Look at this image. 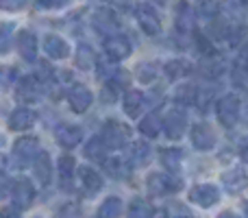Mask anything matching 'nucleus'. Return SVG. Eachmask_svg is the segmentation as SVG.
Returning <instances> with one entry per match:
<instances>
[{"label": "nucleus", "instance_id": "nucleus-1", "mask_svg": "<svg viewBox=\"0 0 248 218\" xmlns=\"http://www.w3.org/2000/svg\"><path fill=\"white\" fill-rule=\"evenodd\" d=\"M39 153V142L35 137H20L13 146V157L20 166H26L31 159H35V155Z\"/></svg>", "mask_w": 248, "mask_h": 218}, {"label": "nucleus", "instance_id": "nucleus-2", "mask_svg": "<svg viewBox=\"0 0 248 218\" xmlns=\"http://www.w3.org/2000/svg\"><path fill=\"white\" fill-rule=\"evenodd\" d=\"M218 199H220V190L211 184L196 185V188L189 192V201L201 205V207H211L214 203H218Z\"/></svg>", "mask_w": 248, "mask_h": 218}, {"label": "nucleus", "instance_id": "nucleus-3", "mask_svg": "<svg viewBox=\"0 0 248 218\" xmlns=\"http://www.w3.org/2000/svg\"><path fill=\"white\" fill-rule=\"evenodd\" d=\"M103 140L107 142L109 149H120L128 140V129L120 122H107L103 129Z\"/></svg>", "mask_w": 248, "mask_h": 218}, {"label": "nucleus", "instance_id": "nucleus-4", "mask_svg": "<svg viewBox=\"0 0 248 218\" xmlns=\"http://www.w3.org/2000/svg\"><path fill=\"white\" fill-rule=\"evenodd\" d=\"M181 188V181L174 179L170 175H150L148 177V190L157 197L161 194H170V192H176Z\"/></svg>", "mask_w": 248, "mask_h": 218}, {"label": "nucleus", "instance_id": "nucleus-5", "mask_svg": "<svg viewBox=\"0 0 248 218\" xmlns=\"http://www.w3.org/2000/svg\"><path fill=\"white\" fill-rule=\"evenodd\" d=\"M189 137H192V144L196 146V149L201 151H209L216 146V133L214 129L209 127V124H196V127H192V133H189Z\"/></svg>", "mask_w": 248, "mask_h": 218}, {"label": "nucleus", "instance_id": "nucleus-6", "mask_svg": "<svg viewBox=\"0 0 248 218\" xmlns=\"http://www.w3.org/2000/svg\"><path fill=\"white\" fill-rule=\"evenodd\" d=\"M218 118L224 127H233L240 118V101L233 99V96H227L218 103Z\"/></svg>", "mask_w": 248, "mask_h": 218}, {"label": "nucleus", "instance_id": "nucleus-7", "mask_svg": "<svg viewBox=\"0 0 248 218\" xmlns=\"http://www.w3.org/2000/svg\"><path fill=\"white\" fill-rule=\"evenodd\" d=\"M131 42H128L126 37H122V35H113V37H107V42H105V52H107L111 59L120 61V59H126L128 55H131Z\"/></svg>", "mask_w": 248, "mask_h": 218}, {"label": "nucleus", "instance_id": "nucleus-8", "mask_svg": "<svg viewBox=\"0 0 248 218\" xmlns=\"http://www.w3.org/2000/svg\"><path fill=\"white\" fill-rule=\"evenodd\" d=\"M78 181H81V188L85 194H96L100 192V188H103V177L98 175V172L94 170V168L90 166H81L78 168Z\"/></svg>", "mask_w": 248, "mask_h": 218}, {"label": "nucleus", "instance_id": "nucleus-9", "mask_svg": "<svg viewBox=\"0 0 248 218\" xmlns=\"http://www.w3.org/2000/svg\"><path fill=\"white\" fill-rule=\"evenodd\" d=\"M137 22H140V26H141V29H144L148 35L159 33V29H161L159 16L155 13L153 7H148V4H140V7H137Z\"/></svg>", "mask_w": 248, "mask_h": 218}, {"label": "nucleus", "instance_id": "nucleus-10", "mask_svg": "<svg viewBox=\"0 0 248 218\" xmlns=\"http://www.w3.org/2000/svg\"><path fill=\"white\" fill-rule=\"evenodd\" d=\"M13 190V201H16L17 207H29L35 199V188L29 179H17L16 184L11 185Z\"/></svg>", "mask_w": 248, "mask_h": 218}, {"label": "nucleus", "instance_id": "nucleus-11", "mask_svg": "<svg viewBox=\"0 0 248 218\" xmlns=\"http://www.w3.org/2000/svg\"><path fill=\"white\" fill-rule=\"evenodd\" d=\"M37 120V114L33 109H26V107H20L16 109L11 116H9V127L16 129V131H24V129H31Z\"/></svg>", "mask_w": 248, "mask_h": 218}, {"label": "nucleus", "instance_id": "nucleus-12", "mask_svg": "<svg viewBox=\"0 0 248 218\" xmlns=\"http://www.w3.org/2000/svg\"><path fill=\"white\" fill-rule=\"evenodd\" d=\"M92 92L87 90V87H83V85H77V87H72L70 90V94H68V101H70V107H72L77 114H83L87 107L92 105Z\"/></svg>", "mask_w": 248, "mask_h": 218}, {"label": "nucleus", "instance_id": "nucleus-13", "mask_svg": "<svg viewBox=\"0 0 248 218\" xmlns=\"http://www.w3.org/2000/svg\"><path fill=\"white\" fill-rule=\"evenodd\" d=\"M17 46H20V55L24 57V61L33 64L35 57H37V37L31 31H22L17 35Z\"/></svg>", "mask_w": 248, "mask_h": 218}, {"label": "nucleus", "instance_id": "nucleus-14", "mask_svg": "<svg viewBox=\"0 0 248 218\" xmlns=\"http://www.w3.org/2000/svg\"><path fill=\"white\" fill-rule=\"evenodd\" d=\"M163 129H166L168 137H181L185 133V129H187V120H185V116L181 111H170L166 116V120H163Z\"/></svg>", "mask_w": 248, "mask_h": 218}, {"label": "nucleus", "instance_id": "nucleus-15", "mask_svg": "<svg viewBox=\"0 0 248 218\" xmlns=\"http://www.w3.org/2000/svg\"><path fill=\"white\" fill-rule=\"evenodd\" d=\"M17 96L24 101H39V96H42V81H37L35 77H24L20 81V85H17Z\"/></svg>", "mask_w": 248, "mask_h": 218}, {"label": "nucleus", "instance_id": "nucleus-16", "mask_svg": "<svg viewBox=\"0 0 248 218\" xmlns=\"http://www.w3.org/2000/svg\"><path fill=\"white\" fill-rule=\"evenodd\" d=\"M44 50H46V55L52 57V59H65L70 52V46L65 39L57 37V35H48V37L44 39Z\"/></svg>", "mask_w": 248, "mask_h": 218}, {"label": "nucleus", "instance_id": "nucleus-17", "mask_svg": "<svg viewBox=\"0 0 248 218\" xmlns=\"http://www.w3.org/2000/svg\"><path fill=\"white\" fill-rule=\"evenodd\" d=\"M33 172H35V177H37V181H39L42 185H48V184H50L52 166H50V157H48V153H37V155H35Z\"/></svg>", "mask_w": 248, "mask_h": 218}, {"label": "nucleus", "instance_id": "nucleus-18", "mask_svg": "<svg viewBox=\"0 0 248 218\" xmlns=\"http://www.w3.org/2000/svg\"><path fill=\"white\" fill-rule=\"evenodd\" d=\"M81 137H83L81 127L63 124V127L57 129V142H59L61 146H65V149H72V146H77L78 142H81Z\"/></svg>", "mask_w": 248, "mask_h": 218}, {"label": "nucleus", "instance_id": "nucleus-19", "mask_svg": "<svg viewBox=\"0 0 248 218\" xmlns=\"http://www.w3.org/2000/svg\"><path fill=\"white\" fill-rule=\"evenodd\" d=\"M107 142L103 137H92L85 144V157L94 159V162H105V155H107Z\"/></svg>", "mask_w": 248, "mask_h": 218}, {"label": "nucleus", "instance_id": "nucleus-20", "mask_svg": "<svg viewBox=\"0 0 248 218\" xmlns=\"http://www.w3.org/2000/svg\"><path fill=\"white\" fill-rule=\"evenodd\" d=\"M94 26L98 31H113L118 26V20L116 16H113V11H109V9H98V11L94 13Z\"/></svg>", "mask_w": 248, "mask_h": 218}, {"label": "nucleus", "instance_id": "nucleus-21", "mask_svg": "<svg viewBox=\"0 0 248 218\" xmlns=\"http://www.w3.org/2000/svg\"><path fill=\"white\" fill-rule=\"evenodd\" d=\"M124 111H126L131 118L140 116L144 111V94L141 92H128L124 96Z\"/></svg>", "mask_w": 248, "mask_h": 218}, {"label": "nucleus", "instance_id": "nucleus-22", "mask_svg": "<svg viewBox=\"0 0 248 218\" xmlns=\"http://www.w3.org/2000/svg\"><path fill=\"white\" fill-rule=\"evenodd\" d=\"M161 127H163V120L159 118V116H155V114L146 116V118L140 122V131L144 133V135H148V137H157L159 133H161Z\"/></svg>", "mask_w": 248, "mask_h": 218}, {"label": "nucleus", "instance_id": "nucleus-23", "mask_svg": "<svg viewBox=\"0 0 248 218\" xmlns=\"http://www.w3.org/2000/svg\"><path fill=\"white\" fill-rule=\"evenodd\" d=\"M77 172V164H74L72 157H61L59 159V177H61V185L63 190L70 188V181H72V175Z\"/></svg>", "mask_w": 248, "mask_h": 218}, {"label": "nucleus", "instance_id": "nucleus-24", "mask_svg": "<svg viewBox=\"0 0 248 218\" xmlns=\"http://www.w3.org/2000/svg\"><path fill=\"white\" fill-rule=\"evenodd\" d=\"M105 170H107L113 179H124L126 172H128V166L124 164V159L111 157V159H105Z\"/></svg>", "mask_w": 248, "mask_h": 218}, {"label": "nucleus", "instance_id": "nucleus-25", "mask_svg": "<svg viewBox=\"0 0 248 218\" xmlns=\"http://www.w3.org/2000/svg\"><path fill=\"white\" fill-rule=\"evenodd\" d=\"M122 212V201L120 199H116V197H109L107 201L100 205V210H98V216H103V218H109V216H118Z\"/></svg>", "mask_w": 248, "mask_h": 218}, {"label": "nucleus", "instance_id": "nucleus-26", "mask_svg": "<svg viewBox=\"0 0 248 218\" xmlns=\"http://www.w3.org/2000/svg\"><path fill=\"white\" fill-rule=\"evenodd\" d=\"M94 50H92L90 46H78V50H77V66L81 70H87V68H92L94 66Z\"/></svg>", "mask_w": 248, "mask_h": 218}, {"label": "nucleus", "instance_id": "nucleus-27", "mask_svg": "<svg viewBox=\"0 0 248 218\" xmlns=\"http://www.w3.org/2000/svg\"><path fill=\"white\" fill-rule=\"evenodd\" d=\"M150 157V149L148 144H144V142H135L133 144V151H131V159L133 164H146Z\"/></svg>", "mask_w": 248, "mask_h": 218}, {"label": "nucleus", "instance_id": "nucleus-28", "mask_svg": "<svg viewBox=\"0 0 248 218\" xmlns=\"http://www.w3.org/2000/svg\"><path fill=\"white\" fill-rule=\"evenodd\" d=\"M11 35H13V24L0 26V55L9 50V46H11Z\"/></svg>", "mask_w": 248, "mask_h": 218}, {"label": "nucleus", "instance_id": "nucleus-29", "mask_svg": "<svg viewBox=\"0 0 248 218\" xmlns=\"http://www.w3.org/2000/svg\"><path fill=\"white\" fill-rule=\"evenodd\" d=\"M128 214L131 216H148V214H153V210H150L141 199H135V201L131 203V207H128Z\"/></svg>", "mask_w": 248, "mask_h": 218}, {"label": "nucleus", "instance_id": "nucleus-30", "mask_svg": "<svg viewBox=\"0 0 248 218\" xmlns=\"http://www.w3.org/2000/svg\"><path fill=\"white\" fill-rule=\"evenodd\" d=\"M161 162L166 164V166H170V168H176L179 166V162H181V155L176 153V149H170V151H166V153L161 155Z\"/></svg>", "mask_w": 248, "mask_h": 218}, {"label": "nucleus", "instance_id": "nucleus-31", "mask_svg": "<svg viewBox=\"0 0 248 218\" xmlns=\"http://www.w3.org/2000/svg\"><path fill=\"white\" fill-rule=\"evenodd\" d=\"M22 4H24V0H0V7L7 11H17Z\"/></svg>", "mask_w": 248, "mask_h": 218}, {"label": "nucleus", "instance_id": "nucleus-32", "mask_svg": "<svg viewBox=\"0 0 248 218\" xmlns=\"http://www.w3.org/2000/svg\"><path fill=\"white\" fill-rule=\"evenodd\" d=\"M9 190H11V181H9V177L0 175V201H2V199L7 197Z\"/></svg>", "mask_w": 248, "mask_h": 218}, {"label": "nucleus", "instance_id": "nucleus-33", "mask_svg": "<svg viewBox=\"0 0 248 218\" xmlns=\"http://www.w3.org/2000/svg\"><path fill=\"white\" fill-rule=\"evenodd\" d=\"M70 0H39L42 7H65Z\"/></svg>", "mask_w": 248, "mask_h": 218}, {"label": "nucleus", "instance_id": "nucleus-34", "mask_svg": "<svg viewBox=\"0 0 248 218\" xmlns=\"http://www.w3.org/2000/svg\"><path fill=\"white\" fill-rule=\"evenodd\" d=\"M13 214H17L16 210H2L0 212V216H13Z\"/></svg>", "mask_w": 248, "mask_h": 218}, {"label": "nucleus", "instance_id": "nucleus-35", "mask_svg": "<svg viewBox=\"0 0 248 218\" xmlns=\"http://www.w3.org/2000/svg\"><path fill=\"white\" fill-rule=\"evenodd\" d=\"M242 157H244L246 162H248V146H244V149H242Z\"/></svg>", "mask_w": 248, "mask_h": 218}, {"label": "nucleus", "instance_id": "nucleus-36", "mask_svg": "<svg viewBox=\"0 0 248 218\" xmlns=\"http://www.w3.org/2000/svg\"><path fill=\"white\" fill-rule=\"evenodd\" d=\"M107 2H111V4H122L124 0H107Z\"/></svg>", "mask_w": 248, "mask_h": 218}]
</instances>
